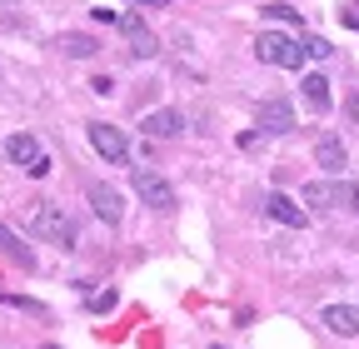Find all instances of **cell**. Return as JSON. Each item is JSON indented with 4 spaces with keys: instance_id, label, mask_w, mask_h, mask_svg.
Masks as SVG:
<instances>
[{
    "instance_id": "6da1fadb",
    "label": "cell",
    "mask_w": 359,
    "mask_h": 349,
    "mask_svg": "<svg viewBox=\"0 0 359 349\" xmlns=\"http://www.w3.org/2000/svg\"><path fill=\"white\" fill-rule=\"evenodd\" d=\"M30 230L40 235V240H55L60 249H75V240H80V230H75V220L55 205V200H35V210H30Z\"/></svg>"
},
{
    "instance_id": "7a4b0ae2",
    "label": "cell",
    "mask_w": 359,
    "mask_h": 349,
    "mask_svg": "<svg viewBox=\"0 0 359 349\" xmlns=\"http://www.w3.org/2000/svg\"><path fill=\"white\" fill-rule=\"evenodd\" d=\"M255 55L264 60V65H280V70H299L304 65V40H290V35H280V30H264L259 40H255Z\"/></svg>"
},
{
    "instance_id": "3957f363",
    "label": "cell",
    "mask_w": 359,
    "mask_h": 349,
    "mask_svg": "<svg viewBox=\"0 0 359 349\" xmlns=\"http://www.w3.org/2000/svg\"><path fill=\"white\" fill-rule=\"evenodd\" d=\"M130 185H135V195H140L150 210H160V214H170V210L180 205L175 185L165 180V174H155V170H135V174H130Z\"/></svg>"
},
{
    "instance_id": "277c9868",
    "label": "cell",
    "mask_w": 359,
    "mask_h": 349,
    "mask_svg": "<svg viewBox=\"0 0 359 349\" xmlns=\"http://www.w3.org/2000/svg\"><path fill=\"white\" fill-rule=\"evenodd\" d=\"M6 155L30 174V180H45V174H50V155H45V150H40V140H35V135H25V130L6 140Z\"/></svg>"
},
{
    "instance_id": "5b68a950",
    "label": "cell",
    "mask_w": 359,
    "mask_h": 349,
    "mask_svg": "<svg viewBox=\"0 0 359 349\" xmlns=\"http://www.w3.org/2000/svg\"><path fill=\"white\" fill-rule=\"evenodd\" d=\"M90 130V145H95L110 165H125V155H130V145H125V135H120V130L115 125H105V120H90L85 125Z\"/></svg>"
},
{
    "instance_id": "8992f818",
    "label": "cell",
    "mask_w": 359,
    "mask_h": 349,
    "mask_svg": "<svg viewBox=\"0 0 359 349\" xmlns=\"http://www.w3.org/2000/svg\"><path fill=\"white\" fill-rule=\"evenodd\" d=\"M264 214H269V220H280V225H290V230H304V220H309L304 205L290 200L285 190H269V195H264Z\"/></svg>"
},
{
    "instance_id": "52a82bcc",
    "label": "cell",
    "mask_w": 359,
    "mask_h": 349,
    "mask_svg": "<svg viewBox=\"0 0 359 349\" xmlns=\"http://www.w3.org/2000/svg\"><path fill=\"white\" fill-rule=\"evenodd\" d=\"M259 130H264V135H290V130H294V105L280 100V95H269L259 105Z\"/></svg>"
},
{
    "instance_id": "ba28073f",
    "label": "cell",
    "mask_w": 359,
    "mask_h": 349,
    "mask_svg": "<svg viewBox=\"0 0 359 349\" xmlns=\"http://www.w3.org/2000/svg\"><path fill=\"white\" fill-rule=\"evenodd\" d=\"M85 195H90V210H95V214H100L105 225H120V214H125V210H120V195H115L110 185L90 180V190H85Z\"/></svg>"
},
{
    "instance_id": "9c48e42d",
    "label": "cell",
    "mask_w": 359,
    "mask_h": 349,
    "mask_svg": "<svg viewBox=\"0 0 359 349\" xmlns=\"http://www.w3.org/2000/svg\"><path fill=\"white\" fill-rule=\"evenodd\" d=\"M325 324L344 339H359V304H330L325 310Z\"/></svg>"
},
{
    "instance_id": "30bf717a",
    "label": "cell",
    "mask_w": 359,
    "mask_h": 349,
    "mask_svg": "<svg viewBox=\"0 0 359 349\" xmlns=\"http://www.w3.org/2000/svg\"><path fill=\"white\" fill-rule=\"evenodd\" d=\"M0 254H6L11 265H20V270H35V249H30L15 230H6V225H0Z\"/></svg>"
},
{
    "instance_id": "8fae6325",
    "label": "cell",
    "mask_w": 359,
    "mask_h": 349,
    "mask_svg": "<svg viewBox=\"0 0 359 349\" xmlns=\"http://www.w3.org/2000/svg\"><path fill=\"white\" fill-rule=\"evenodd\" d=\"M180 125H185V115H180V110H150V115H145V135L170 140V135H180Z\"/></svg>"
},
{
    "instance_id": "7c38bea8",
    "label": "cell",
    "mask_w": 359,
    "mask_h": 349,
    "mask_svg": "<svg viewBox=\"0 0 359 349\" xmlns=\"http://www.w3.org/2000/svg\"><path fill=\"white\" fill-rule=\"evenodd\" d=\"M304 205H314V210H339V180H309V185H304Z\"/></svg>"
},
{
    "instance_id": "4fadbf2b",
    "label": "cell",
    "mask_w": 359,
    "mask_h": 349,
    "mask_svg": "<svg viewBox=\"0 0 359 349\" xmlns=\"http://www.w3.org/2000/svg\"><path fill=\"white\" fill-rule=\"evenodd\" d=\"M314 160H320L330 174H339L344 170V140L339 135H320V140H314Z\"/></svg>"
},
{
    "instance_id": "5bb4252c",
    "label": "cell",
    "mask_w": 359,
    "mask_h": 349,
    "mask_svg": "<svg viewBox=\"0 0 359 349\" xmlns=\"http://www.w3.org/2000/svg\"><path fill=\"white\" fill-rule=\"evenodd\" d=\"M304 105H309L314 115H325V110H330V80H325L320 70H309V75H304Z\"/></svg>"
},
{
    "instance_id": "9a60e30c",
    "label": "cell",
    "mask_w": 359,
    "mask_h": 349,
    "mask_svg": "<svg viewBox=\"0 0 359 349\" xmlns=\"http://www.w3.org/2000/svg\"><path fill=\"white\" fill-rule=\"evenodd\" d=\"M60 50H65L70 60H90V55L100 50V40H95V35H65V40H60Z\"/></svg>"
},
{
    "instance_id": "2e32d148",
    "label": "cell",
    "mask_w": 359,
    "mask_h": 349,
    "mask_svg": "<svg viewBox=\"0 0 359 349\" xmlns=\"http://www.w3.org/2000/svg\"><path fill=\"white\" fill-rule=\"evenodd\" d=\"M130 55H135V60H150V55H160V40H155L145 25H140V30H130Z\"/></svg>"
},
{
    "instance_id": "e0dca14e",
    "label": "cell",
    "mask_w": 359,
    "mask_h": 349,
    "mask_svg": "<svg viewBox=\"0 0 359 349\" xmlns=\"http://www.w3.org/2000/svg\"><path fill=\"white\" fill-rule=\"evenodd\" d=\"M339 210L359 214V185H354V180H339Z\"/></svg>"
},
{
    "instance_id": "ac0fdd59",
    "label": "cell",
    "mask_w": 359,
    "mask_h": 349,
    "mask_svg": "<svg viewBox=\"0 0 359 349\" xmlns=\"http://www.w3.org/2000/svg\"><path fill=\"white\" fill-rule=\"evenodd\" d=\"M115 304H120V294H115V289H105V294H90V310H95V315L115 310Z\"/></svg>"
},
{
    "instance_id": "d6986e66",
    "label": "cell",
    "mask_w": 359,
    "mask_h": 349,
    "mask_svg": "<svg viewBox=\"0 0 359 349\" xmlns=\"http://www.w3.org/2000/svg\"><path fill=\"white\" fill-rule=\"evenodd\" d=\"M304 50H309L314 60H325V55H330L334 46H330V40H325V35H309V40H304Z\"/></svg>"
},
{
    "instance_id": "ffe728a7",
    "label": "cell",
    "mask_w": 359,
    "mask_h": 349,
    "mask_svg": "<svg viewBox=\"0 0 359 349\" xmlns=\"http://www.w3.org/2000/svg\"><path fill=\"white\" fill-rule=\"evenodd\" d=\"M264 15H275V20H285V25H299V11H294V6H264Z\"/></svg>"
},
{
    "instance_id": "44dd1931",
    "label": "cell",
    "mask_w": 359,
    "mask_h": 349,
    "mask_svg": "<svg viewBox=\"0 0 359 349\" xmlns=\"http://www.w3.org/2000/svg\"><path fill=\"white\" fill-rule=\"evenodd\" d=\"M90 90H95V95H110L115 80H110V75H95V80H90Z\"/></svg>"
},
{
    "instance_id": "7402d4cb",
    "label": "cell",
    "mask_w": 359,
    "mask_h": 349,
    "mask_svg": "<svg viewBox=\"0 0 359 349\" xmlns=\"http://www.w3.org/2000/svg\"><path fill=\"white\" fill-rule=\"evenodd\" d=\"M339 20H344V25H354V30H359V11H344V15H339Z\"/></svg>"
},
{
    "instance_id": "603a6c76",
    "label": "cell",
    "mask_w": 359,
    "mask_h": 349,
    "mask_svg": "<svg viewBox=\"0 0 359 349\" xmlns=\"http://www.w3.org/2000/svg\"><path fill=\"white\" fill-rule=\"evenodd\" d=\"M135 6H170V0H135Z\"/></svg>"
},
{
    "instance_id": "cb8c5ba5",
    "label": "cell",
    "mask_w": 359,
    "mask_h": 349,
    "mask_svg": "<svg viewBox=\"0 0 359 349\" xmlns=\"http://www.w3.org/2000/svg\"><path fill=\"white\" fill-rule=\"evenodd\" d=\"M45 349H60V344H45Z\"/></svg>"
}]
</instances>
